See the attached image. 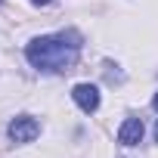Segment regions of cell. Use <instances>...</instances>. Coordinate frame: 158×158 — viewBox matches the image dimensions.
Here are the masks:
<instances>
[{
    "label": "cell",
    "instance_id": "6",
    "mask_svg": "<svg viewBox=\"0 0 158 158\" xmlns=\"http://www.w3.org/2000/svg\"><path fill=\"white\" fill-rule=\"evenodd\" d=\"M34 3H37V6H40V3H50V0H34Z\"/></svg>",
    "mask_w": 158,
    "mask_h": 158
},
{
    "label": "cell",
    "instance_id": "1",
    "mask_svg": "<svg viewBox=\"0 0 158 158\" xmlns=\"http://www.w3.org/2000/svg\"><path fill=\"white\" fill-rule=\"evenodd\" d=\"M81 37L71 34H56V37H34L28 47H25V59L37 68V71H71L74 62H77V44Z\"/></svg>",
    "mask_w": 158,
    "mask_h": 158
},
{
    "label": "cell",
    "instance_id": "5",
    "mask_svg": "<svg viewBox=\"0 0 158 158\" xmlns=\"http://www.w3.org/2000/svg\"><path fill=\"white\" fill-rule=\"evenodd\" d=\"M152 109H155V112H158V93H155V99H152Z\"/></svg>",
    "mask_w": 158,
    "mask_h": 158
},
{
    "label": "cell",
    "instance_id": "4",
    "mask_svg": "<svg viewBox=\"0 0 158 158\" xmlns=\"http://www.w3.org/2000/svg\"><path fill=\"white\" fill-rule=\"evenodd\" d=\"M143 121L139 118H124V124L118 127V143L121 146H136L139 139H143Z\"/></svg>",
    "mask_w": 158,
    "mask_h": 158
},
{
    "label": "cell",
    "instance_id": "7",
    "mask_svg": "<svg viewBox=\"0 0 158 158\" xmlns=\"http://www.w3.org/2000/svg\"><path fill=\"white\" fill-rule=\"evenodd\" d=\"M155 143H158V124H155Z\"/></svg>",
    "mask_w": 158,
    "mask_h": 158
},
{
    "label": "cell",
    "instance_id": "3",
    "mask_svg": "<svg viewBox=\"0 0 158 158\" xmlns=\"http://www.w3.org/2000/svg\"><path fill=\"white\" fill-rule=\"evenodd\" d=\"M71 99L81 106V112H96L99 109V90L93 87V84H74V90H71Z\"/></svg>",
    "mask_w": 158,
    "mask_h": 158
},
{
    "label": "cell",
    "instance_id": "2",
    "mask_svg": "<svg viewBox=\"0 0 158 158\" xmlns=\"http://www.w3.org/2000/svg\"><path fill=\"white\" fill-rule=\"evenodd\" d=\"M6 133H10L13 143H31V139L40 133V124H37V118H31V115H19V118L10 121Z\"/></svg>",
    "mask_w": 158,
    "mask_h": 158
}]
</instances>
